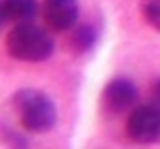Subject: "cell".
<instances>
[{
	"label": "cell",
	"mask_w": 160,
	"mask_h": 149,
	"mask_svg": "<svg viewBox=\"0 0 160 149\" xmlns=\"http://www.w3.org/2000/svg\"><path fill=\"white\" fill-rule=\"evenodd\" d=\"M2 20H5V18H2V7H0V22H2Z\"/></svg>",
	"instance_id": "30bf717a"
},
{
	"label": "cell",
	"mask_w": 160,
	"mask_h": 149,
	"mask_svg": "<svg viewBox=\"0 0 160 149\" xmlns=\"http://www.w3.org/2000/svg\"><path fill=\"white\" fill-rule=\"evenodd\" d=\"M136 99H138V88L127 77L110 79L105 83L103 92H101V103L112 114H121V112H127V110L136 107Z\"/></svg>",
	"instance_id": "277c9868"
},
{
	"label": "cell",
	"mask_w": 160,
	"mask_h": 149,
	"mask_svg": "<svg viewBox=\"0 0 160 149\" xmlns=\"http://www.w3.org/2000/svg\"><path fill=\"white\" fill-rule=\"evenodd\" d=\"M0 7H2V18L13 24L33 22L40 11L38 0H0Z\"/></svg>",
	"instance_id": "8992f818"
},
{
	"label": "cell",
	"mask_w": 160,
	"mask_h": 149,
	"mask_svg": "<svg viewBox=\"0 0 160 149\" xmlns=\"http://www.w3.org/2000/svg\"><path fill=\"white\" fill-rule=\"evenodd\" d=\"M127 138L136 145L160 142V105H136L132 107L125 123Z\"/></svg>",
	"instance_id": "3957f363"
},
{
	"label": "cell",
	"mask_w": 160,
	"mask_h": 149,
	"mask_svg": "<svg viewBox=\"0 0 160 149\" xmlns=\"http://www.w3.org/2000/svg\"><path fill=\"white\" fill-rule=\"evenodd\" d=\"M13 114L22 129L33 134H46L57 125V107L53 99L40 90L22 88L13 94Z\"/></svg>",
	"instance_id": "6da1fadb"
},
{
	"label": "cell",
	"mask_w": 160,
	"mask_h": 149,
	"mask_svg": "<svg viewBox=\"0 0 160 149\" xmlns=\"http://www.w3.org/2000/svg\"><path fill=\"white\" fill-rule=\"evenodd\" d=\"M42 16L51 31L66 33L79 20V0H44Z\"/></svg>",
	"instance_id": "5b68a950"
},
{
	"label": "cell",
	"mask_w": 160,
	"mask_h": 149,
	"mask_svg": "<svg viewBox=\"0 0 160 149\" xmlns=\"http://www.w3.org/2000/svg\"><path fill=\"white\" fill-rule=\"evenodd\" d=\"M138 9L145 18V22L160 31V0H138Z\"/></svg>",
	"instance_id": "ba28073f"
},
{
	"label": "cell",
	"mask_w": 160,
	"mask_h": 149,
	"mask_svg": "<svg viewBox=\"0 0 160 149\" xmlns=\"http://www.w3.org/2000/svg\"><path fill=\"white\" fill-rule=\"evenodd\" d=\"M151 94H153L156 103L160 105V79H156V81H153V86H151Z\"/></svg>",
	"instance_id": "9c48e42d"
},
{
	"label": "cell",
	"mask_w": 160,
	"mask_h": 149,
	"mask_svg": "<svg viewBox=\"0 0 160 149\" xmlns=\"http://www.w3.org/2000/svg\"><path fill=\"white\" fill-rule=\"evenodd\" d=\"M94 42H97V31L92 27H88V24L75 29L72 35H70V44H72V48L77 53H88L94 46Z\"/></svg>",
	"instance_id": "52a82bcc"
},
{
	"label": "cell",
	"mask_w": 160,
	"mask_h": 149,
	"mask_svg": "<svg viewBox=\"0 0 160 149\" xmlns=\"http://www.w3.org/2000/svg\"><path fill=\"white\" fill-rule=\"evenodd\" d=\"M5 46H7V53L20 62H44L55 51V42L51 33L33 22L13 24Z\"/></svg>",
	"instance_id": "7a4b0ae2"
}]
</instances>
